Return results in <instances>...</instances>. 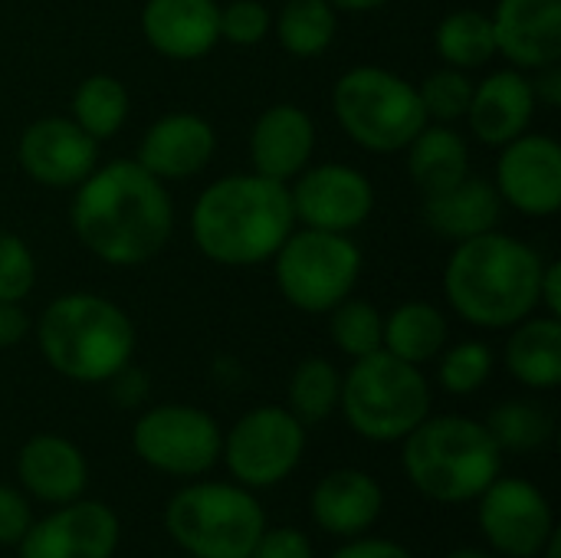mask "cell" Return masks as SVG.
I'll return each instance as SVG.
<instances>
[{
    "mask_svg": "<svg viewBox=\"0 0 561 558\" xmlns=\"http://www.w3.org/2000/svg\"><path fill=\"white\" fill-rule=\"evenodd\" d=\"M72 230L79 243L112 266H138L161 253L174 227L168 187L138 161L118 158L76 184Z\"/></svg>",
    "mask_w": 561,
    "mask_h": 558,
    "instance_id": "6da1fadb",
    "label": "cell"
},
{
    "mask_svg": "<svg viewBox=\"0 0 561 558\" xmlns=\"http://www.w3.org/2000/svg\"><path fill=\"white\" fill-rule=\"evenodd\" d=\"M293 227L289 187L256 171L214 181L191 214L194 243L220 266H256L273 260Z\"/></svg>",
    "mask_w": 561,
    "mask_h": 558,
    "instance_id": "7a4b0ae2",
    "label": "cell"
},
{
    "mask_svg": "<svg viewBox=\"0 0 561 558\" xmlns=\"http://www.w3.org/2000/svg\"><path fill=\"white\" fill-rule=\"evenodd\" d=\"M542 266L529 243L490 230L457 243L444 270V293L470 326L510 329L536 312Z\"/></svg>",
    "mask_w": 561,
    "mask_h": 558,
    "instance_id": "3957f363",
    "label": "cell"
},
{
    "mask_svg": "<svg viewBox=\"0 0 561 558\" xmlns=\"http://www.w3.org/2000/svg\"><path fill=\"white\" fill-rule=\"evenodd\" d=\"M36 339L49 368L79 385L108 382L135 352V326L125 309L92 293L53 299L39 316Z\"/></svg>",
    "mask_w": 561,
    "mask_h": 558,
    "instance_id": "277c9868",
    "label": "cell"
},
{
    "mask_svg": "<svg viewBox=\"0 0 561 558\" xmlns=\"http://www.w3.org/2000/svg\"><path fill=\"white\" fill-rule=\"evenodd\" d=\"M404 474L414 490L434 503L454 506L477 500L503 467V451L486 424L473 418H424L404 437Z\"/></svg>",
    "mask_w": 561,
    "mask_h": 558,
    "instance_id": "5b68a950",
    "label": "cell"
},
{
    "mask_svg": "<svg viewBox=\"0 0 561 558\" xmlns=\"http://www.w3.org/2000/svg\"><path fill=\"white\" fill-rule=\"evenodd\" d=\"M339 411L358 437L394 444L431 414V385L417 365L378 349L355 358L352 372L342 378Z\"/></svg>",
    "mask_w": 561,
    "mask_h": 558,
    "instance_id": "8992f818",
    "label": "cell"
},
{
    "mask_svg": "<svg viewBox=\"0 0 561 558\" xmlns=\"http://www.w3.org/2000/svg\"><path fill=\"white\" fill-rule=\"evenodd\" d=\"M164 529L187 556L250 558L266 513L240 483H191L168 500Z\"/></svg>",
    "mask_w": 561,
    "mask_h": 558,
    "instance_id": "52a82bcc",
    "label": "cell"
},
{
    "mask_svg": "<svg viewBox=\"0 0 561 558\" xmlns=\"http://www.w3.org/2000/svg\"><path fill=\"white\" fill-rule=\"evenodd\" d=\"M332 109L345 135L378 155L404 151L414 135L431 122L417 86L381 66L348 69L332 92Z\"/></svg>",
    "mask_w": 561,
    "mask_h": 558,
    "instance_id": "ba28073f",
    "label": "cell"
},
{
    "mask_svg": "<svg viewBox=\"0 0 561 558\" xmlns=\"http://www.w3.org/2000/svg\"><path fill=\"white\" fill-rule=\"evenodd\" d=\"M273 257L279 293L302 312H332L362 273V250L345 234L312 227L293 230Z\"/></svg>",
    "mask_w": 561,
    "mask_h": 558,
    "instance_id": "9c48e42d",
    "label": "cell"
},
{
    "mask_svg": "<svg viewBox=\"0 0 561 558\" xmlns=\"http://www.w3.org/2000/svg\"><path fill=\"white\" fill-rule=\"evenodd\" d=\"M220 454L240 487H276L299 467L306 454V424H299L289 408H253L230 428Z\"/></svg>",
    "mask_w": 561,
    "mask_h": 558,
    "instance_id": "30bf717a",
    "label": "cell"
},
{
    "mask_svg": "<svg viewBox=\"0 0 561 558\" xmlns=\"http://www.w3.org/2000/svg\"><path fill=\"white\" fill-rule=\"evenodd\" d=\"M224 434L217 421L191 405H158L131 428V451L141 464L168 477H201L220 460Z\"/></svg>",
    "mask_w": 561,
    "mask_h": 558,
    "instance_id": "8fae6325",
    "label": "cell"
},
{
    "mask_svg": "<svg viewBox=\"0 0 561 558\" xmlns=\"http://www.w3.org/2000/svg\"><path fill=\"white\" fill-rule=\"evenodd\" d=\"M477 523L486 543L506 558H539L556 536V516L546 493L523 477H496L477 497Z\"/></svg>",
    "mask_w": 561,
    "mask_h": 558,
    "instance_id": "7c38bea8",
    "label": "cell"
},
{
    "mask_svg": "<svg viewBox=\"0 0 561 558\" xmlns=\"http://www.w3.org/2000/svg\"><path fill=\"white\" fill-rule=\"evenodd\" d=\"M122 526L112 506L99 500H72L49 516L33 520L16 543L20 558H115Z\"/></svg>",
    "mask_w": 561,
    "mask_h": 558,
    "instance_id": "4fadbf2b",
    "label": "cell"
},
{
    "mask_svg": "<svg viewBox=\"0 0 561 558\" xmlns=\"http://www.w3.org/2000/svg\"><path fill=\"white\" fill-rule=\"evenodd\" d=\"M293 214L312 230L348 234L362 227L375 210L371 181L348 164L302 168L289 187Z\"/></svg>",
    "mask_w": 561,
    "mask_h": 558,
    "instance_id": "5bb4252c",
    "label": "cell"
},
{
    "mask_svg": "<svg viewBox=\"0 0 561 558\" xmlns=\"http://www.w3.org/2000/svg\"><path fill=\"white\" fill-rule=\"evenodd\" d=\"M500 197L526 217H549L561 207V145L549 135H529L503 145L496 164Z\"/></svg>",
    "mask_w": 561,
    "mask_h": 558,
    "instance_id": "9a60e30c",
    "label": "cell"
},
{
    "mask_svg": "<svg viewBox=\"0 0 561 558\" xmlns=\"http://www.w3.org/2000/svg\"><path fill=\"white\" fill-rule=\"evenodd\" d=\"M20 168L46 187H76L95 171L99 141L72 118H39L20 135Z\"/></svg>",
    "mask_w": 561,
    "mask_h": 558,
    "instance_id": "2e32d148",
    "label": "cell"
},
{
    "mask_svg": "<svg viewBox=\"0 0 561 558\" xmlns=\"http://www.w3.org/2000/svg\"><path fill=\"white\" fill-rule=\"evenodd\" d=\"M214 148L217 135L207 118L194 112H171L145 132L135 161L158 181H181L204 171Z\"/></svg>",
    "mask_w": 561,
    "mask_h": 558,
    "instance_id": "e0dca14e",
    "label": "cell"
},
{
    "mask_svg": "<svg viewBox=\"0 0 561 558\" xmlns=\"http://www.w3.org/2000/svg\"><path fill=\"white\" fill-rule=\"evenodd\" d=\"M490 20L513 66L542 69L561 59V0H500Z\"/></svg>",
    "mask_w": 561,
    "mask_h": 558,
    "instance_id": "ac0fdd59",
    "label": "cell"
},
{
    "mask_svg": "<svg viewBox=\"0 0 561 558\" xmlns=\"http://www.w3.org/2000/svg\"><path fill=\"white\" fill-rule=\"evenodd\" d=\"M381 510H385L381 483L371 474L352 467L325 474L309 497V513L316 526L339 539L365 536L378 523Z\"/></svg>",
    "mask_w": 561,
    "mask_h": 558,
    "instance_id": "d6986e66",
    "label": "cell"
},
{
    "mask_svg": "<svg viewBox=\"0 0 561 558\" xmlns=\"http://www.w3.org/2000/svg\"><path fill=\"white\" fill-rule=\"evenodd\" d=\"M141 30L154 53L178 62L201 59L220 39V7L214 0H148Z\"/></svg>",
    "mask_w": 561,
    "mask_h": 558,
    "instance_id": "ffe728a7",
    "label": "cell"
},
{
    "mask_svg": "<svg viewBox=\"0 0 561 558\" xmlns=\"http://www.w3.org/2000/svg\"><path fill=\"white\" fill-rule=\"evenodd\" d=\"M16 480L33 500L62 506L85 493L89 467L72 441L59 434H36L16 454Z\"/></svg>",
    "mask_w": 561,
    "mask_h": 558,
    "instance_id": "44dd1931",
    "label": "cell"
},
{
    "mask_svg": "<svg viewBox=\"0 0 561 558\" xmlns=\"http://www.w3.org/2000/svg\"><path fill=\"white\" fill-rule=\"evenodd\" d=\"M316 148V125L299 105H273L266 109L250 135V158L256 174L273 181H293L302 168H309Z\"/></svg>",
    "mask_w": 561,
    "mask_h": 558,
    "instance_id": "7402d4cb",
    "label": "cell"
},
{
    "mask_svg": "<svg viewBox=\"0 0 561 558\" xmlns=\"http://www.w3.org/2000/svg\"><path fill=\"white\" fill-rule=\"evenodd\" d=\"M536 112V92L533 82L516 69H500L486 76L480 86H473V99L467 109L470 128L483 145L503 148L506 141L529 132Z\"/></svg>",
    "mask_w": 561,
    "mask_h": 558,
    "instance_id": "603a6c76",
    "label": "cell"
},
{
    "mask_svg": "<svg viewBox=\"0 0 561 558\" xmlns=\"http://www.w3.org/2000/svg\"><path fill=\"white\" fill-rule=\"evenodd\" d=\"M503 197L486 178H463L460 184L424 197V224L447 240H470L496 230Z\"/></svg>",
    "mask_w": 561,
    "mask_h": 558,
    "instance_id": "cb8c5ba5",
    "label": "cell"
},
{
    "mask_svg": "<svg viewBox=\"0 0 561 558\" xmlns=\"http://www.w3.org/2000/svg\"><path fill=\"white\" fill-rule=\"evenodd\" d=\"M408 171L424 197L460 184L470 174V151L463 135L450 125H424L408 145Z\"/></svg>",
    "mask_w": 561,
    "mask_h": 558,
    "instance_id": "d4e9b609",
    "label": "cell"
},
{
    "mask_svg": "<svg viewBox=\"0 0 561 558\" xmlns=\"http://www.w3.org/2000/svg\"><path fill=\"white\" fill-rule=\"evenodd\" d=\"M506 368L510 375L533 388L549 391L561 382V322L556 316L546 319H523L506 345Z\"/></svg>",
    "mask_w": 561,
    "mask_h": 558,
    "instance_id": "484cf974",
    "label": "cell"
},
{
    "mask_svg": "<svg viewBox=\"0 0 561 558\" xmlns=\"http://www.w3.org/2000/svg\"><path fill=\"white\" fill-rule=\"evenodd\" d=\"M447 345V319L431 303H404L385 319L381 349L408 365H424L437 358Z\"/></svg>",
    "mask_w": 561,
    "mask_h": 558,
    "instance_id": "4316f807",
    "label": "cell"
},
{
    "mask_svg": "<svg viewBox=\"0 0 561 558\" xmlns=\"http://www.w3.org/2000/svg\"><path fill=\"white\" fill-rule=\"evenodd\" d=\"M434 43H437V53L444 56V62L454 69H477L500 53L493 20L483 10L447 13L437 26Z\"/></svg>",
    "mask_w": 561,
    "mask_h": 558,
    "instance_id": "83f0119b",
    "label": "cell"
},
{
    "mask_svg": "<svg viewBox=\"0 0 561 558\" xmlns=\"http://www.w3.org/2000/svg\"><path fill=\"white\" fill-rule=\"evenodd\" d=\"M128 118V92L115 76L95 72L72 92V122L95 141L112 138Z\"/></svg>",
    "mask_w": 561,
    "mask_h": 558,
    "instance_id": "f1b7e54d",
    "label": "cell"
},
{
    "mask_svg": "<svg viewBox=\"0 0 561 558\" xmlns=\"http://www.w3.org/2000/svg\"><path fill=\"white\" fill-rule=\"evenodd\" d=\"M276 36L299 59L319 56L335 39V7L329 0H286L276 16Z\"/></svg>",
    "mask_w": 561,
    "mask_h": 558,
    "instance_id": "f546056e",
    "label": "cell"
},
{
    "mask_svg": "<svg viewBox=\"0 0 561 558\" xmlns=\"http://www.w3.org/2000/svg\"><path fill=\"white\" fill-rule=\"evenodd\" d=\"M289 411L299 418V424H322L339 411L342 398V375L325 358H306L296 365L289 378Z\"/></svg>",
    "mask_w": 561,
    "mask_h": 558,
    "instance_id": "4dcf8cb0",
    "label": "cell"
},
{
    "mask_svg": "<svg viewBox=\"0 0 561 558\" xmlns=\"http://www.w3.org/2000/svg\"><path fill=\"white\" fill-rule=\"evenodd\" d=\"M552 414L536 401H503L490 411L486 431L503 454H533L552 437Z\"/></svg>",
    "mask_w": 561,
    "mask_h": 558,
    "instance_id": "1f68e13d",
    "label": "cell"
},
{
    "mask_svg": "<svg viewBox=\"0 0 561 558\" xmlns=\"http://www.w3.org/2000/svg\"><path fill=\"white\" fill-rule=\"evenodd\" d=\"M385 316L365 299H342L332 309V339L348 358H365L381 349Z\"/></svg>",
    "mask_w": 561,
    "mask_h": 558,
    "instance_id": "d6a6232c",
    "label": "cell"
},
{
    "mask_svg": "<svg viewBox=\"0 0 561 558\" xmlns=\"http://www.w3.org/2000/svg\"><path fill=\"white\" fill-rule=\"evenodd\" d=\"M421 105L427 112V118H437L440 125H450L457 118L467 115L470 99H473V82L463 76V69H437L431 72L421 86H417Z\"/></svg>",
    "mask_w": 561,
    "mask_h": 558,
    "instance_id": "836d02e7",
    "label": "cell"
},
{
    "mask_svg": "<svg viewBox=\"0 0 561 558\" xmlns=\"http://www.w3.org/2000/svg\"><path fill=\"white\" fill-rule=\"evenodd\" d=\"M493 372V352L483 342H460L440 362V385L450 395H477Z\"/></svg>",
    "mask_w": 561,
    "mask_h": 558,
    "instance_id": "e575fe53",
    "label": "cell"
},
{
    "mask_svg": "<svg viewBox=\"0 0 561 558\" xmlns=\"http://www.w3.org/2000/svg\"><path fill=\"white\" fill-rule=\"evenodd\" d=\"M36 283V260L16 234H0V303H23Z\"/></svg>",
    "mask_w": 561,
    "mask_h": 558,
    "instance_id": "d590c367",
    "label": "cell"
},
{
    "mask_svg": "<svg viewBox=\"0 0 561 558\" xmlns=\"http://www.w3.org/2000/svg\"><path fill=\"white\" fill-rule=\"evenodd\" d=\"M270 33V10L260 0H233L220 10V36L233 46H253Z\"/></svg>",
    "mask_w": 561,
    "mask_h": 558,
    "instance_id": "8d00e7d4",
    "label": "cell"
},
{
    "mask_svg": "<svg viewBox=\"0 0 561 558\" xmlns=\"http://www.w3.org/2000/svg\"><path fill=\"white\" fill-rule=\"evenodd\" d=\"M250 558H316V553L306 533L293 526H276V529H263Z\"/></svg>",
    "mask_w": 561,
    "mask_h": 558,
    "instance_id": "74e56055",
    "label": "cell"
},
{
    "mask_svg": "<svg viewBox=\"0 0 561 558\" xmlns=\"http://www.w3.org/2000/svg\"><path fill=\"white\" fill-rule=\"evenodd\" d=\"M30 523H33L30 500L20 490L0 483V546H16L26 536Z\"/></svg>",
    "mask_w": 561,
    "mask_h": 558,
    "instance_id": "f35d334b",
    "label": "cell"
},
{
    "mask_svg": "<svg viewBox=\"0 0 561 558\" xmlns=\"http://www.w3.org/2000/svg\"><path fill=\"white\" fill-rule=\"evenodd\" d=\"M332 558H414L401 543L391 539H371V536H355L342 549H335Z\"/></svg>",
    "mask_w": 561,
    "mask_h": 558,
    "instance_id": "ab89813d",
    "label": "cell"
},
{
    "mask_svg": "<svg viewBox=\"0 0 561 558\" xmlns=\"http://www.w3.org/2000/svg\"><path fill=\"white\" fill-rule=\"evenodd\" d=\"M108 382H112V401H118L125 408L138 405L148 395V378L141 372H135L131 365H125L122 372H115Z\"/></svg>",
    "mask_w": 561,
    "mask_h": 558,
    "instance_id": "60d3db41",
    "label": "cell"
},
{
    "mask_svg": "<svg viewBox=\"0 0 561 558\" xmlns=\"http://www.w3.org/2000/svg\"><path fill=\"white\" fill-rule=\"evenodd\" d=\"M30 319L20 303H0V349H13L26 339Z\"/></svg>",
    "mask_w": 561,
    "mask_h": 558,
    "instance_id": "b9f144b4",
    "label": "cell"
},
{
    "mask_svg": "<svg viewBox=\"0 0 561 558\" xmlns=\"http://www.w3.org/2000/svg\"><path fill=\"white\" fill-rule=\"evenodd\" d=\"M539 306L549 309V316H561V263L542 266V280H539Z\"/></svg>",
    "mask_w": 561,
    "mask_h": 558,
    "instance_id": "7bdbcfd3",
    "label": "cell"
},
{
    "mask_svg": "<svg viewBox=\"0 0 561 558\" xmlns=\"http://www.w3.org/2000/svg\"><path fill=\"white\" fill-rule=\"evenodd\" d=\"M539 79L533 82V92H536V102H546V105H561V66H542L536 69Z\"/></svg>",
    "mask_w": 561,
    "mask_h": 558,
    "instance_id": "ee69618b",
    "label": "cell"
},
{
    "mask_svg": "<svg viewBox=\"0 0 561 558\" xmlns=\"http://www.w3.org/2000/svg\"><path fill=\"white\" fill-rule=\"evenodd\" d=\"M329 3L339 7V10H352V13H368V10L385 7L388 0H329Z\"/></svg>",
    "mask_w": 561,
    "mask_h": 558,
    "instance_id": "f6af8a7d",
    "label": "cell"
},
{
    "mask_svg": "<svg viewBox=\"0 0 561 558\" xmlns=\"http://www.w3.org/2000/svg\"><path fill=\"white\" fill-rule=\"evenodd\" d=\"M559 546H561V533L556 529V536H552V539L546 543V549L539 553V558H559Z\"/></svg>",
    "mask_w": 561,
    "mask_h": 558,
    "instance_id": "bcb514c9",
    "label": "cell"
},
{
    "mask_svg": "<svg viewBox=\"0 0 561 558\" xmlns=\"http://www.w3.org/2000/svg\"><path fill=\"white\" fill-rule=\"evenodd\" d=\"M447 558H493V556H486V553H480V549H457V553H450Z\"/></svg>",
    "mask_w": 561,
    "mask_h": 558,
    "instance_id": "7dc6e473",
    "label": "cell"
}]
</instances>
